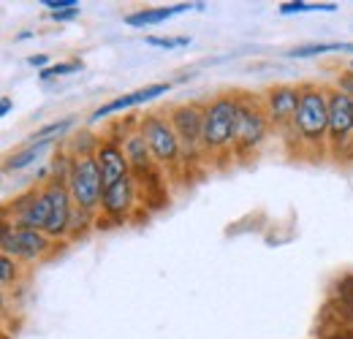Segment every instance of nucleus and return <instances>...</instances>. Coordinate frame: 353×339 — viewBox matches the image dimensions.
Wrapping results in <instances>:
<instances>
[{"label":"nucleus","instance_id":"nucleus-3","mask_svg":"<svg viewBox=\"0 0 353 339\" xmlns=\"http://www.w3.org/2000/svg\"><path fill=\"white\" fill-rule=\"evenodd\" d=\"M294 120L307 141H318L329 130V98L321 90H305Z\"/></svg>","mask_w":353,"mask_h":339},{"label":"nucleus","instance_id":"nucleus-14","mask_svg":"<svg viewBox=\"0 0 353 339\" xmlns=\"http://www.w3.org/2000/svg\"><path fill=\"white\" fill-rule=\"evenodd\" d=\"M190 6L188 3H179V6H172V8H155V11H139V14H131V17H125V22L128 25H152V22H163V19H169V17H174V14H182V11H188Z\"/></svg>","mask_w":353,"mask_h":339},{"label":"nucleus","instance_id":"nucleus-20","mask_svg":"<svg viewBox=\"0 0 353 339\" xmlns=\"http://www.w3.org/2000/svg\"><path fill=\"white\" fill-rule=\"evenodd\" d=\"M147 43H152V46H166V49H174V46H185L188 39H155V36H150Z\"/></svg>","mask_w":353,"mask_h":339},{"label":"nucleus","instance_id":"nucleus-5","mask_svg":"<svg viewBox=\"0 0 353 339\" xmlns=\"http://www.w3.org/2000/svg\"><path fill=\"white\" fill-rule=\"evenodd\" d=\"M144 138H147V147L152 150V155L158 161H174L176 150H179V138H176L174 127L169 125L166 120L161 117H150L144 123Z\"/></svg>","mask_w":353,"mask_h":339},{"label":"nucleus","instance_id":"nucleus-4","mask_svg":"<svg viewBox=\"0 0 353 339\" xmlns=\"http://www.w3.org/2000/svg\"><path fill=\"white\" fill-rule=\"evenodd\" d=\"M71 196L82 209H92L98 204V198L103 196V176L98 158H82L74 163L71 171Z\"/></svg>","mask_w":353,"mask_h":339},{"label":"nucleus","instance_id":"nucleus-24","mask_svg":"<svg viewBox=\"0 0 353 339\" xmlns=\"http://www.w3.org/2000/svg\"><path fill=\"white\" fill-rule=\"evenodd\" d=\"M77 14H79V8H71V11H60V14H54V19L63 22V19H71V17H77Z\"/></svg>","mask_w":353,"mask_h":339},{"label":"nucleus","instance_id":"nucleus-26","mask_svg":"<svg viewBox=\"0 0 353 339\" xmlns=\"http://www.w3.org/2000/svg\"><path fill=\"white\" fill-rule=\"evenodd\" d=\"M8 112H11V101L6 98V101H3V106H0V114H8Z\"/></svg>","mask_w":353,"mask_h":339},{"label":"nucleus","instance_id":"nucleus-15","mask_svg":"<svg viewBox=\"0 0 353 339\" xmlns=\"http://www.w3.org/2000/svg\"><path fill=\"white\" fill-rule=\"evenodd\" d=\"M49 141H52V138H41L39 144H30V147H28L25 152L14 155V158H11L8 163H6V169H22V166H28L30 161H36V158H39V155L44 152L46 147H49Z\"/></svg>","mask_w":353,"mask_h":339},{"label":"nucleus","instance_id":"nucleus-18","mask_svg":"<svg viewBox=\"0 0 353 339\" xmlns=\"http://www.w3.org/2000/svg\"><path fill=\"white\" fill-rule=\"evenodd\" d=\"M334 3H283L280 14H294V11H334Z\"/></svg>","mask_w":353,"mask_h":339},{"label":"nucleus","instance_id":"nucleus-9","mask_svg":"<svg viewBox=\"0 0 353 339\" xmlns=\"http://www.w3.org/2000/svg\"><path fill=\"white\" fill-rule=\"evenodd\" d=\"M264 130H266V123L264 117H261V112L239 103V120H236V136L234 138L242 147H256L264 138Z\"/></svg>","mask_w":353,"mask_h":339},{"label":"nucleus","instance_id":"nucleus-13","mask_svg":"<svg viewBox=\"0 0 353 339\" xmlns=\"http://www.w3.org/2000/svg\"><path fill=\"white\" fill-rule=\"evenodd\" d=\"M131 204V179L123 176L120 182H114L112 187L103 190V209L109 214H123Z\"/></svg>","mask_w":353,"mask_h":339},{"label":"nucleus","instance_id":"nucleus-17","mask_svg":"<svg viewBox=\"0 0 353 339\" xmlns=\"http://www.w3.org/2000/svg\"><path fill=\"white\" fill-rule=\"evenodd\" d=\"M147 138L144 136H131L128 138V144H125V158L136 163V166H144L147 163Z\"/></svg>","mask_w":353,"mask_h":339},{"label":"nucleus","instance_id":"nucleus-25","mask_svg":"<svg viewBox=\"0 0 353 339\" xmlns=\"http://www.w3.org/2000/svg\"><path fill=\"white\" fill-rule=\"evenodd\" d=\"M44 63H46L44 54H39V57H30V65H44Z\"/></svg>","mask_w":353,"mask_h":339},{"label":"nucleus","instance_id":"nucleus-8","mask_svg":"<svg viewBox=\"0 0 353 339\" xmlns=\"http://www.w3.org/2000/svg\"><path fill=\"white\" fill-rule=\"evenodd\" d=\"M353 127V98L343 90L329 92V136L343 138Z\"/></svg>","mask_w":353,"mask_h":339},{"label":"nucleus","instance_id":"nucleus-21","mask_svg":"<svg viewBox=\"0 0 353 339\" xmlns=\"http://www.w3.org/2000/svg\"><path fill=\"white\" fill-rule=\"evenodd\" d=\"M46 8H54V14H60V8H65V11H71V8H79V3L77 0H44Z\"/></svg>","mask_w":353,"mask_h":339},{"label":"nucleus","instance_id":"nucleus-16","mask_svg":"<svg viewBox=\"0 0 353 339\" xmlns=\"http://www.w3.org/2000/svg\"><path fill=\"white\" fill-rule=\"evenodd\" d=\"M343 49H351L353 52V43H340V41H332V43H312V46H299L294 52H288L291 57H310V54H323V52H343Z\"/></svg>","mask_w":353,"mask_h":339},{"label":"nucleus","instance_id":"nucleus-1","mask_svg":"<svg viewBox=\"0 0 353 339\" xmlns=\"http://www.w3.org/2000/svg\"><path fill=\"white\" fill-rule=\"evenodd\" d=\"M68 217H71L68 193L60 182H52L41 196H36L33 204H25V209L19 212V228L46 231V234L57 236L68 228Z\"/></svg>","mask_w":353,"mask_h":339},{"label":"nucleus","instance_id":"nucleus-19","mask_svg":"<svg viewBox=\"0 0 353 339\" xmlns=\"http://www.w3.org/2000/svg\"><path fill=\"white\" fill-rule=\"evenodd\" d=\"M79 65L77 63H60V65H49L41 71V79H52V76H63V74H71V71H77Z\"/></svg>","mask_w":353,"mask_h":339},{"label":"nucleus","instance_id":"nucleus-27","mask_svg":"<svg viewBox=\"0 0 353 339\" xmlns=\"http://www.w3.org/2000/svg\"><path fill=\"white\" fill-rule=\"evenodd\" d=\"M351 68H353V63H351Z\"/></svg>","mask_w":353,"mask_h":339},{"label":"nucleus","instance_id":"nucleus-10","mask_svg":"<svg viewBox=\"0 0 353 339\" xmlns=\"http://www.w3.org/2000/svg\"><path fill=\"white\" fill-rule=\"evenodd\" d=\"M266 103H269V114H272V120L280 123V120L296 117L299 103H302V92L294 90V87H277V90L269 92Z\"/></svg>","mask_w":353,"mask_h":339},{"label":"nucleus","instance_id":"nucleus-23","mask_svg":"<svg viewBox=\"0 0 353 339\" xmlns=\"http://www.w3.org/2000/svg\"><path fill=\"white\" fill-rule=\"evenodd\" d=\"M0 269H3V282L8 285V282H11V277H14V263H11V258H8V255H3Z\"/></svg>","mask_w":353,"mask_h":339},{"label":"nucleus","instance_id":"nucleus-22","mask_svg":"<svg viewBox=\"0 0 353 339\" xmlns=\"http://www.w3.org/2000/svg\"><path fill=\"white\" fill-rule=\"evenodd\" d=\"M71 125V120H63V123H52V125H46V127H41L39 130V138H46L49 133H63L65 127Z\"/></svg>","mask_w":353,"mask_h":339},{"label":"nucleus","instance_id":"nucleus-11","mask_svg":"<svg viewBox=\"0 0 353 339\" xmlns=\"http://www.w3.org/2000/svg\"><path fill=\"white\" fill-rule=\"evenodd\" d=\"M125 161H128L125 152H120L117 147H112V144L101 147V152H98V166H101V176H103V190L112 187L114 182H120L123 176H128V174H125V171H128V163H125Z\"/></svg>","mask_w":353,"mask_h":339},{"label":"nucleus","instance_id":"nucleus-2","mask_svg":"<svg viewBox=\"0 0 353 339\" xmlns=\"http://www.w3.org/2000/svg\"><path fill=\"white\" fill-rule=\"evenodd\" d=\"M236 120H239V103L231 98H218L204 112V141L210 150H221L231 144L236 136Z\"/></svg>","mask_w":353,"mask_h":339},{"label":"nucleus","instance_id":"nucleus-7","mask_svg":"<svg viewBox=\"0 0 353 339\" xmlns=\"http://www.w3.org/2000/svg\"><path fill=\"white\" fill-rule=\"evenodd\" d=\"M172 127L176 138L185 144V150H193L199 141H204V114L196 106H179L172 114Z\"/></svg>","mask_w":353,"mask_h":339},{"label":"nucleus","instance_id":"nucleus-6","mask_svg":"<svg viewBox=\"0 0 353 339\" xmlns=\"http://www.w3.org/2000/svg\"><path fill=\"white\" fill-rule=\"evenodd\" d=\"M46 250V239L39 231H28V228H3V253L17 255V258H39Z\"/></svg>","mask_w":353,"mask_h":339},{"label":"nucleus","instance_id":"nucleus-12","mask_svg":"<svg viewBox=\"0 0 353 339\" xmlns=\"http://www.w3.org/2000/svg\"><path fill=\"white\" fill-rule=\"evenodd\" d=\"M166 90H169V85H152V87H144V90H136L131 95H123V98H117V101L101 106V109L92 114V120H101V117H106V114H112V112H120V109L136 106V103H141V101H150V98H155V95H163Z\"/></svg>","mask_w":353,"mask_h":339}]
</instances>
